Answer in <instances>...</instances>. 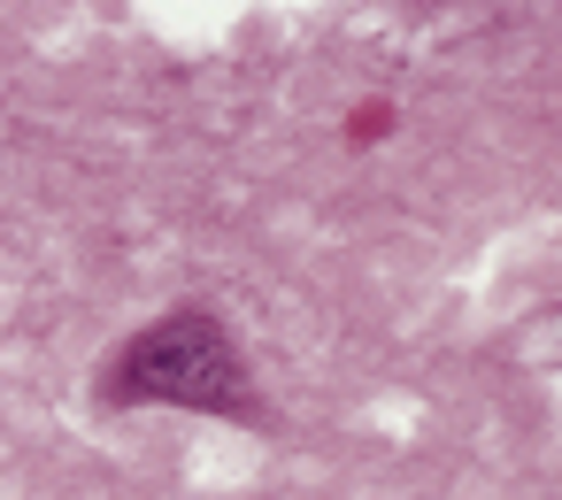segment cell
<instances>
[{"label": "cell", "instance_id": "cell-1", "mask_svg": "<svg viewBox=\"0 0 562 500\" xmlns=\"http://www.w3.org/2000/svg\"><path fill=\"white\" fill-rule=\"evenodd\" d=\"M124 400H186V408H247V370L209 316H162L124 346Z\"/></svg>", "mask_w": 562, "mask_h": 500}]
</instances>
